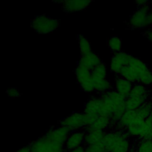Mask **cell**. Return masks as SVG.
Wrapping results in <instances>:
<instances>
[{
	"instance_id": "1",
	"label": "cell",
	"mask_w": 152,
	"mask_h": 152,
	"mask_svg": "<svg viewBox=\"0 0 152 152\" xmlns=\"http://www.w3.org/2000/svg\"><path fill=\"white\" fill-rule=\"evenodd\" d=\"M103 143L105 152H129L132 149L129 135L119 129L106 132Z\"/></svg>"
},
{
	"instance_id": "2",
	"label": "cell",
	"mask_w": 152,
	"mask_h": 152,
	"mask_svg": "<svg viewBox=\"0 0 152 152\" xmlns=\"http://www.w3.org/2000/svg\"><path fill=\"white\" fill-rule=\"evenodd\" d=\"M58 20L52 18L46 14L35 16L31 21V28L37 33L40 34H49L59 27Z\"/></svg>"
},
{
	"instance_id": "3",
	"label": "cell",
	"mask_w": 152,
	"mask_h": 152,
	"mask_svg": "<svg viewBox=\"0 0 152 152\" xmlns=\"http://www.w3.org/2000/svg\"><path fill=\"white\" fill-rule=\"evenodd\" d=\"M151 1L145 5L138 7L129 17L127 26L129 29H140L149 26V14L151 11Z\"/></svg>"
},
{
	"instance_id": "4",
	"label": "cell",
	"mask_w": 152,
	"mask_h": 152,
	"mask_svg": "<svg viewBox=\"0 0 152 152\" xmlns=\"http://www.w3.org/2000/svg\"><path fill=\"white\" fill-rule=\"evenodd\" d=\"M28 147L31 152H64L65 150L64 145L53 142L46 132L32 141Z\"/></svg>"
},
{
	"instance_id": "5",
	"label": "cell",
	"mask_w": 152,
	"mask_h": 152,
	"mask_svg": "<svg viewBox=\"0 0 152 152\" xmlns=\"http://www.w3.org/2000/svg\"><path fill=\"white\" fill-rule=\"evenodd\" d=\"M129 65L135 71L140 83L146 87L152 86V71L144 62L132 56Z\"/></svg>"
},
{
	"instance_id": "6",
	"label": "cell",
	"mask_w": 152,
	"mask_h": 152,
	"mask_svg": "<svg viewBox=\"0 0 152 152\" xmlns=\"http://www.w3.org/2000/svg\"><path fill=\"white\" fill-rule=\"evenodd\" d=\"M59 125L68 129L70 132L83 130L87 127L84 112H74L59 121Z\"/></svg>"
},
{
	"instance_id": "7",
	"label": "cell",
	"mask_w": 152,
	"mask_h": 152,
	"mask_svg": "<svg viewBox=\"0 0 152 152\" xmlns=\"http://www.w3.org/2000/svg\"><path fill=\"white\" fill-rule=\"evenodd\" d=\"M83 112L85 114L106 116L110 118L103 102L99 95L97 96H91L86 102L84 106Z\"/></svg>"
},
{
	"instance_id": "8",
	"label": "cell",
	"mask_w": 152,
	"mask_h": 152,
	"mask_svg": "<svg viewBox=\"0 0 152 152\" xmlns=\"http://www.w3.org/2000/svg\"><path fill=\"white\" fill-rule=\"evenodd\" d=\"M132 57V55L123 51L114 53L110 59V71L118 75L124 66L129 65Z\"/></svg>"
},
{
	"instance_id": "9",
	"label": "cell",
	"mask_w": 152,
	"mask_h": 152,
	"mask_svg": "<svg viewBox=\"0 0 152 152\" xmlns=\"http://www.w3.org/2000/svg\"><path fill=\"white\" fill-rule=\"evenodd\" d=\"M85 135L84 130L71 132L65 142V150L69 151L82 146L84 144Z\"/></svg>"
},
{
	"instance_id": "10",
	"label": "cell",
	"mask_w": 152,
	"mask_h": 152,
	"mask_svg": "<svg viewBox=\"0 0 152 152\" xmlns=\"http://www.w3.org/2000/svg\"><path fill=\"white\" fill-rule=\"evenodd\" d=\"M89 0H65L61 4L63 11L66 13L75 12L86 9L91 4Z\"/></svg>"
},
{
	"instance_id": "11",
	"label": "cell",
	"mask_w": 152,
	"mask_h": 152,
	"mask_svg": "<svg viewBox=\"0 0 152 152\" xmlns=\"http://www.w3.org/2000/svg\"><path fill=\"white\" fill-rule=\"evenodd\" d=\"M102 62L100 56L94 52L91 51L88 53L81 55L77 64L83 66L90 70H92Z\"/></svg>"
},
{
	"instance_id": "12",
	"label": "cell",
	"mask_w": 152,
	"mask_h": 152,
	"mask_svg": "<svg viewBox=\"0 0 152 152\" xmlns=\"http://www.w3.org/2000/svg\"><path fill=\"white\" fill-rule=\"evenodd\" d=\"M134 84L119 75H116L114 79L113 88L119 93L127 97L133 87Z\"/></svg>"
},
{
	"instance_id": "13",
	"label": "cell",
	"mask_w": 152,
	"mask_h": 152,
	"mask_svg": "<svg viewBox=\"0 0 152 152\" xmlns=\"http://www.w3.org/2000/svg\"><path fill=\"white\" fill-rule=\"evenodd\" d=\"M138 115L135 110H126L121 119L114 126L115 129H119L125 131L128 127L131 125L137 119Z\"/></svg>"
},
{
	"instance_id": "14",
	"label": "cell",
	"mask_w": 152,
	"mask_h": 152,
	"mask_svg": "<svg viewBox=\"0 0 152 152\" xmlns=\"http://www.w3.org/2000/svg\"><path fill=\"white\" fill-rule=\"evenodd\" d=\"M84 144L87 146H91L102 143L106 131L98 130L85 131Z\"/></svg>"
},
{
	"instance_id": "15",
	"label": "cell",
	"mask_w": 152,
	"mask_h": 152,
	"mask_svg": "<svg viewBox=\"0 0 152 152\" xmlns=\"http://www.w3.org/2000/svg\"><path fill=\"white\" fill-rule=\"evenodd\" d=\"M151 96L152 93L150 90H149L148 87H146L140 83H137L134 84L128 97L148 99Z\"/></svg>"
},
{
	"instance_id": "16",
	"label": "cell",
	"mask_w": 152,
	"mask_h": 152,
	"mask_svg": "<svg viewBox=\"0 0 152 152\" xmlns=\"http://www.w3.org/2000/svg\"><path fill=\"white\" fill-rule=\"evenodd\" d=\"M144 119L138 116V118L130 125L125 131L130 137L138 138L142 134L144 125Z\"/></svg>"
},
{
	"instance_id": "17",
	"label": "cell",
	"mask_w": 152,
	"mask_h": 152,
	"mask_svg": "<svg viewBox=\"0 0 152 152\" xmlns=\"http://www.w3.org/2000/svg\"><path fill=\"white\" fill-rule=\"evenodd\" d=\"M74 74L79 86L92 79L91 70L78 64L74 69Z\"/></svg>"
},
{
	"instance_id": "18",
	"label": "cell",
	"mask_w": 152,
	"mask_h": 152,
	"mask_svg": "<svg viewBox=\"0 0 152 152\" xmlns=\"http://www.w3.org/2000/svg\"><path fill=\"white\" fill-rule=\"evenodd\" d=\"M110 126H111L110 119L106 116H99L93 124L85 128V131L98 130L105 131Z\"/></svg>"
},
{
	"instance_id": "19",
	"label": "cell",
	"mask_w": 152,
	"mask_h": 152,
	"mask_svg": "<svg viewBox=\"0 0 152 152\" xmlns=\"http://www.w3.org/2000/svg\"><path fill=\"white\" fill-rule=\"evenodd\" d=\"M93 80L94 91L99 94L107 92L113 88V85L111 82L106 78Z\"/></svg>"
},
{
	"instance_id": "20",
	"label": "cell",
	"mask_w": 152,
	"mask_h": 152,
	"mask_svg": "<svg viewBox=\"0 0 152 152\" xmlns=\"http://www.w3.org/2000/svg\"><path fill=\"white\" fill-rule=\"evenodd\" d=\"M138 116L142 119H147L152 113V96L135 110Z\"/></svg>"
},
{
	"instance_id": "21",
	"label": "cell",
	"mask_w": 152,
	"mask_h": 152,
	"mask_svg": "<svg viewBox=\"0 0 152 152\" xmlns=\"http://www.w3.org/2000/svg\"><path fill=\"white\" fill-rule=\"evenodd\" d=\"M118 75L133 84L139 83L138 78L135 71L129 65L124 66Z\"/></svg>"
},
{
	"instance_id": "22",
	"label": "cell",
	"mask_w": 152,
	"mask_h": 152,
	"mask_svg": "<svg viewBox=\"0 0 152 152\" xmlns=\"http://www.w3.org/2000/svg\"><path fill=\"white\" fill-rule=\"evenodd\" d=\"M133 149L135 152H152V140L136 139Z\"/></svg>"
},
{
	"instance_id": "23",
	"label": "cell",
	"mask_w": 152,
	"mask_h": 152,
	"mask_svg": "<svg viewBox=\"0 0 152 152\" xmlns=\"http://www.w3.org/2000/svg\"><path fill=\"white\" fill-rule=\"evenodd\" d=\"M78 43L81 55H84L93 51L90 42L83 34H78Z\"/></svg>"
},
{
	"instance_id": "24",
	"label": "cell",
	"mask_w": 152,
	"mask_h": 152,
	"mask_svg": "<svg viewBox=\"0 0 152 152\" xmlns=\"http://www.w3.org/2000/svg\"><path fill=\"white\" fill-rule=\"evenodd\" d=\"M148 99H146V98H134V97H126V102H125L126 109V110H135L141 104H142Z\"/></svg>"
},
{
	"instance_id": "25",
	"label": "cell",
	"mask_w": 152,
	"mask_h": 152,
	"mask_svg": "<svg viewBox=\"0 0 152 152\" xmlns=\"http://www.w3.org/2000/svg\"><path fill=\"white\" fill-rule=\"evenodd\" d=\"M91 77L94 80L106 78L107 68L106 65L102 62L99 65L94 67L91 71Z\"/></svg>"
},
{
	"instance_id": "26",
	"label": "cell",
	"mask_w": 152,
	"mask_h": 152,
	"mask_svg": "<svg viewBox=\"0 0 152 152\" xmlns=\"http://www.w3.org/2000/svg\"><path fill=\"white\" fill-rule=\"evenodd\" d=\"M107 45L113 53L118 52L121 51L122 40L119 37L112 36L108 39Z\"/></svg>"
},
{
	"instance_id": "27",
	"label": "cell",
	"mask_w": 152,
	"mask_h": 152,
	"mask_svg": "<svg viewBox=\"0 0 152 152\" xmlns=\"http://www.w3.org/2000/svg\"><path fill=\"white\" fill-rule=\"evenodd\" d=\"M80 89L84 93H91L94 91V84L93 78L81 85H80Z\"/></svg>"
},
{
	"instance_id": "28",
	"label": "cell",
	"mask_w": 152,
	"mask_h": 152,
	"mask_svg": "<svg viewBox=\"0 0 152 152\" xmlns=\"http://www.w3.org/2000/svg\"><path fill=\"white\" fill-rule=\"evenodd\" d=\"M6 93L8 96L11 99H15L17 97H18L21 96V93L19 91V90L17 88L14 87H11L8 88L6 90Z\"/></svg>"
},
{
	"instance_id": "29",
	"label": "cell",
	"mask_w": 152,
	"mask_h": 152,
	"mask_svg": "<svg viewBox=\"0 0 152 152\" xmlns=\"http://www.w3.org/2000/svg\"><path fill=\"white\" fill-rule=\"evenodd\" d=\"M86 147L87 150L91 152H105V149L103 142L91 146H87Z\"/></svg>"
},
{
	"instance_id": "30",
	"label": "cell",
	"mask_w": 152,
	"mask_h": 152,
	"mask_svg": "<svg viewBox=\"0 0 152 152\" xmlns=\"http://www.w3.org/2000/svg\"><path fill=\"white\" fill-rule=\"evenodd\" d=\"M142 35L145 37L152 44V28L147 30L141 33Z\"/></svg>"
},
{
	"instance_id": "31",
	"label": "cell",
	"mask_w": 152,
	"mask_h": 152,
	"mask_svg": "<svg viewBox=\"0 0 152 152\" xmlns=\"http://www.w3.org/2000/svg\"><path fill=\"white\" fill-rule=\"evenodd\" d=\"M86 148L84 146L82 145L77 148H75V149H73L71 150H69V151H66V152H86Z\"/></svg>"
},
{
	"instance_id": "32",
	"label": "cell",
	"mask_w": 152,
	"mask_h": 152,
	"mask_svg": "<svg viewBox=\"0 0 152 152\" xmlns=\"http://www.w3.org/2000/svg\"><path fill=\"white\" fill-rule=\"evenodd\" d=\"M149 1H146V0H138V1H135V3L137 5V7H141L148 4Z\"/></svg>"
},
{
	"instance_id": "33",
	"label": "cell",
	"mask_w": 152,
	"mask_h": 152,
	"mask_svg": "<svg viewBox=\"0 0 152 152\" xmlns=\"http://www.w3.org/2000/svg\"><path fill=\"white\" fill-rule=\"evenodd\" d=\"M15 152H31V151L29 148V147L26 146V147H22V148L18 149Z\"/></svg>"
},
{
	"instance_id": "34",
	"label": "cell",
	"mask_w": 152,
	"mask_h": 152,
	"mask_svg": "<svg viewBox=\"0 0 152 152\" xmlns=\"http://www.w3.org/2000/svg\"><path fill=\"white\" fill-rule=\"evenodd\" d=\"M149 27L152 28V8H151V11L149 14Z\"/></svg>"
},
{
	"instance_id": "35",
	"label": "cell",
	"mask_w": 152,
	"mask_h": 152,
	"mask_svg": "<svg viewBox=\"0 0 152 152\" xmlns=\"http://www.w3.org/2000/svg\"><path fill=\"white\" fill-rule=\"evenodd\" d=\"M129 152H135L134 151V149H133V148H132V149L129 151Z\"/></svg>"
},
{
	"instance_id": "36",
	"label": "cell",
	"mask_w": 152,
	"mask_h": 152,
	"mask_svg": "<svg viewBox=\"0 0 152 152\" xmlns=\"http://www.w3.org/2000/svg\"><path fill=\"white\" fill-rule=\"evenodd\" d=\"M86 152H91V151H90V150H87V148H86Z\"/></svg>"
}]
</instances>
